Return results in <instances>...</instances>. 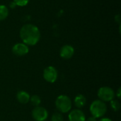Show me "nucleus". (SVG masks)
<instances>
[{"label":"nucleus","mask_w":121,"mask_h":121,"mask_svg":"<svg viewBox=\"0 0 121 121\" xmlns=\"http://www.w3.org/2000/svg\"><path fill=\"white\" fill-rule=\"evenodd\" d=\"M20 38L26 45L33 46L40 39V32L38 28L33 24H25L20 30Z\"/></svg>","instance_id":"f257e3e1"},{"label":"nucleus","mask_w":121,"mask_h":121,"mask_svg":"<svg viewBox=\"0 0 121 121\" xmlns=\"http://www.w3.org/2000/svg\"><path fill=\"white\" fill-rule=\"evenodd\" d=\"M89 111L92 116L96 118H101L104 116L107 112V106L105 102L101 100L94 101L89 107Z\"/></svg>","instance_id":"f03ea898"},{"label":"nucleus","mask_w":121,"mask_h":121,"mask_svg":"<svg viewBox=\"0 0 121 121\" xmlns=\"http://www.w3.org/2000/svg\"><path fill=\"white\" fill-rule=\"evenodd\" d=\"M72 106V103L70 98L66 95H60L55 100V107L58 112L66 113L70 111Z\"/></svg>","instance_id":"7ed1b4c3"},{"label":"nucleus","mask_w":121,"mask_h":121,"mask_svg":"<svg viewBox=\"0 0 121 121\" xmlns=\"http://www.w3.org/2000/svg\"><path fill=\"white\" fill-rule=\"evenodd\" d=\"M98 96L99 100L104 102H110L115 99L116 93L109 86H102L98 91Z\"/></svg>","instance_id":"20e7f679"},{"label":"nucleus","mask_w":121,"mask_h":121,"mask_svg":"<svg viewBox=\"0 0 121 121\" xmlns=\"http://www.w3.org/2000/svg\"><path fill=\"white\" fill-rule=\"evenodd\" d=\"M58 77V72L57 69L52 66H48L43 71V78L49 83H54Z\"/></svg>","instance_id":"39448f33"},{"label":"nucleus","mask_w":121,"mask_h":121,"mask_svg":"<svg viewBox=\"0 0 121 121\" xmlns=\"http://www.w3.org/2000/svg\"><path fill=\"white\" fill-rule=\"evenodd\" d=\"M31 115L35 121H45L48 117V112L44 107L39 106L34 107Z\"/></svg>","instance_id":"423d86ee"},{"label":"nucleus","mask_w":121,"mask_h":121,"mask_svg":"<svg viewBox=\"0 0 121 121\" xmlns=\"http://www.w3.org/2000/svg\"><path fill=\"white\" fill-rule=\"evenodd\" d=\"M29 48L28 46L23 43H18L15 44L12 48L13 53L16 56H24L28 53Z\"/></svg>","instance_id":"0eeeda50"},{"label":"nucleus","mask_w":121,"mask_h":121,"mask_svg":"<svg viewBox=\"0 0 121 121\" xmlns=\"http://www.w3.org/2000/svg\"><path fill=\"white\" fill-rule=\"evenodd\" d=\"M69 121H85L86 116L84 113L79 108L71 111L68 115Z\"/></svg>","instance_id":"6e6552de"},{"label":"nucleus","mask_w":121,"mask_h":121,"mask_svg":"<svg viewBox=\"0 0 121 121\" xmlns=\"http://www.w3.org/2000/svg\"><path fill=\"white\" fill-rule=\"evenodd\" d=\"M74 54V49L70 45H63L60 50V55L65 60L70 59Z\"/></svg>","instance_id":"1a4fd4ad"},{"label":"nucleus","mask_w":121,"mask_h":121,"mask_svg":"<svg viewBox=\"0 0 121 121\" xmlns=\"http://www.w3.org/2000/svg\"><path fill=\"white\" fill-rule=\"evenodd\" d=\"M30 96L27 91H20L16 94V99L17 101L21 104H26L30 101Z\"/></svg>","instance_id":"9d476101"},{"label":"nucleus","mask_w":121,"mask_h":121,"mask_svg":"<svg viewBox=\"0 0 121 121\" xmlns=\"http://www.w3.org/2000/svg\"><path fill=\"white\" fill-rule=\"evenodd\" d=\"M74 103L75 106L77 108L80 109V108H83L84 106H85V105L86 104V98L83 94H78L74 98Z\"/></svg>","instance_id":"9b49d317"},{"label":"nucleus","mask_w":121,"mask_h":121,"mask_svg":"<svg viewBox=\"0 0 121 121\" xmlns=\"http://www.w3.org/2000/svg\"><path fill=\"white\" fill-rule=\"evenodd\" d=\"M9 15V9L5 5H0V21H3L7 18Z\"/></svg>","instance_id":"f8f14e48"},{"label":"nucleus","mask_w":121,"mask_h":121,"mask_svg":"<svg viewBox=\"0 0 121 121\" xmlns=\"http://www.w3.org/2000/svg\"><path fill=\"white\" fill-rule=\"evenodd\" d=\"M29 102H30L31 104L35 107L39 106L41 104V99L38 95H33L30 96Z\"/></svg>","instance_id":"ddd939ff"},{"label":"nucleus","mask_w":121,"mask_h":121,"mask_svg":"<svg viewBox=\"0 0 121 121\" xmlns=\"http://www.w3.org/2000/svg\"><path fill=\"white\" fill-rule=\"evenodd\" d=\"M111 102V107L114 111H118L121 108V104L118 100L117 99H113Z\"/></svg>","instance_id":"4468645a"},{"label":"nucleus","mask_w":121,"mask_h":121,"mask_svg":"<svg viewBox=\"0 0 121 121\" xmlns=\"http://www.w3.org/2000/svg\"><path fill=\"white\" fill-rule=\"evenodd\" d=\"M51 121H64V117L62 113L60 112H55L51 117Z\"/></svg>","instance_id":"2eb2a0df"},{"label":"nucleus","mask_w":121,"mask_h":121,"mask_svg":"<svg viewBox=\"0 0 121 121\" xmlns=\"http://www.w3.org/2000/svg\"><path fill=\"white\" fill-rule=\"evenodd\" d=\"M13 2L16 4V6H24L28 4L29 0H13Z\"/></svg>","instance_id":"dca6fc26"},{"label":"nucleus","mask_w":121,"mask_h":121,"mask_svg":"<svg viewBox=\"0 0 121 121\" xmlns=\"http://www.w3.org/2000/svg\"><path fill=\"white\" fill-rule=\"evenodd\" d=\"M116 96L118 97V99H121V87H119L118 88V91H117V93L116 94Z\"/></svg>","instance_id":"f3484780"},{"label":"nucleus","mask_w":121,"mask_h":121,"mask_svg":"<svg viewBox=\"0 0 121 121\" xmlns=\"http://www.w3.org/2000/svg\"><path fill=\"white\" fill-rule=\"evenodd\" d=\"M85 121H97V118H96L95 117H94V116H91V117H89L87 119H86Z\"/></svg>","instance_id":"a211bd4d"},{"label":"nucleus","mask_w":121,"mask_h":121,"mask_svg":"<svg viewBox=\"0 0 121 121\" xmlns=\"http://www.w3.org/2000/svg\"><path fill=\"white\" fill-rule=\"evenodd\" d=\"M115 19H116V21H117L118 23H119V25H121V17H120V15L118 14V15H117V16H116V17H115Z\"/></svg>","instance_id":"6ab92c4d"},{"label":"nucleus","mask_w":121,"mask_h":121,"mask_svg":"<svg viewBox=\"0 0 121 121\" xmlns=\"http://www.w3.org/2000/svg\"><path fill=\"white\" fill-rule=\"evenodd\" d=\"M99 121H113L111 119H110L109 118H101V119Z\"/></svg>","instance_id":"aec40b11"},{"label":"nucleus","mask_w":121,"mask_h":121,"mask_svg":"<svg viewBox=\"0 0 121 121\" xmlns=\"http://www.w3.org/2000/svg\"><path fill=\"white\" fill-rule=\"evenodd\" d=\"M16 6V4L13 1V2H11V3H10V7L11 8H15Z\"/></svg>","instance_id":"412c9836"}]
</instances>
